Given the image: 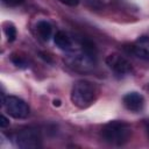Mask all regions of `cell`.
<instances>
[{"instance_id": "cell-3", "label": "cell", "mask_w": 149, "mask_h": 149, "mask_svg": "<svg viewBox=\"0 0 149 149\" xmlns=\"http://www.w3.org/2000/svg\"><path fill=\"white\" fill-rule=\"evenodd\" d=\"M65 63L69 68L78 72H90L95 68L97 57L90 55L85 50L80 49L78 51H71L65 58Z\"/></svg>"}, {"instance_id": "cell-7", "label": "cell", "mask_w": 149, "mask_h": 149, "mask_svg": "<svg viewBox=\"0 0 149 149\" xmlns=\"http://www.w3.org/2000/svg\"><path fill=\"white\" fill-rule=\"evenodd\" d=\"M122 102L128 111L137 113V112L142 111V108L144 106V98L139 92H128L127 94L123 95Z\"/></svg>"}, {"instance_id": "cell-14", "label": "cell", "mask_w": 149, "mask_h": 149, "mask_svg": "<svg viewBox=\"0 0 149 149\" xmlns=\"http://www.w3.org/2000/svg\"><path fill=\"white\" fill-rule=\"evenodd\" d=\"M62 3H64V5H66V6H70V7H76V6H78V3H79V1L80 0H59Z\"/></svg>"}, {"instance_id": "cell-6", "label": "cell", "mask_w": 149, "mask_h": 149, "mask_svg": "<svg viewBox=\"0 0 149 149\" xmlns=\"http://www.w3.org/2000/svg\"><path fill=\"white\" fill-rule=\"evenodd\" d=\"M106 65L118 76H127L133 72L132 63L120 54H111L105 59Z\"/></svg>"}, {"instance_id": "cell-5", "label": "cell", "mask_w": 149, "mask_h": 149, "mask_svg": "<svg viewBox=\"0 0 149 149\" xmlns=\"http://www.w3.org/2000/svg\"><path fill=\"white\" fill-rule=\"evenodd\" d=\"M2 106L6 109L7 114L14 119H26L30 112L28 104L15 95L5 97V99L2 100Z\"/></svg>"}, {"instance_id": "cell-12", "label": "cell", "mask_w": 149, "mask_h": 149, "mask_svg": "<svg viewBox=\"0 0 149 149\" xmlns=\"http://www.w3.org/2000/svg\"><path fill=\"white\" fill-rule=\"evenodd\" d=\"M10 61H12V63H13L14 65H16L17 68H27V66H28L27 61H26L22 56H19V55H16V54H13V55L10 56Z\"/></svg>"}, {"instance_id": "cell-2", "label": "cell", "mask_w": 149, "mask_h": 149, "mask_svg": "<svg viewBox=\"0 0 149 149\" xmlns=\"http://www.w3.org/2000/svg\"><path fill=\"white\" fill-rule=\"evenodd\" d=\"M97 97L98 88L95 84L86 79H79L74 81L70 94L72 104L80 109L90 107L97 100Z\"/></svg>"}, {"instance_id": "cell-16", "label": "cell", "mask_w": 149, "mask_h": 149, "mask_svg": "<svg viewBox=\"0 0 149 149\" xmlns=\"http://www.w3.org/2000/svg\"><path fill=\"white\" fill-rule=\"evenodd\" d=\"M54 106H61V100H58V99L56 100V99H55V100H54Z\"/></svg>"}, {"instance_id": "cell-18", "label": "cell", "mask_w": 149, "mask_h": 149, "mask_svg": "<svg viewBox=\"0 0 149 149\" xmlns=\"http://www.w3.org/2000/svg\"><path fill=\"white\" fill-rule=\"evenodd\" d=\"M148 87H149V86H148Z\"/></svg>"}, {"instance_id": "cell-13", "label": "cell", "mask_w": 149, "mask_h": 149, "mask_svg": "<svg viewBox=\"0 0 149 149\" xmlns=\"http://www.w3.org/2000/svg\"><path fill=\"white\" fill-rule=\"evenodd\" d=\"M24 0H2V2L8 6V7H16V6H20L21 3H23Z\"/></svg>"}, {"instance_id": "cell-8", "label": "cell", "mask_w": 149, "mask_h": 149, "mask_svg": "<svg viewBox=\"0 0 149 149\" xmlns=\"http://www.w3.org/2000/svg\"><path fill=\"white\" fill-rule=\"evenodd\" d=\"M130 51L139 58L149 59V36L139 37L130 47Z\"/></svg>"}, {"instance_id": "cell-17", "label": "cell", "mask_w": 149, "mask_h": 149, "mask_svg": "<svg viewBox=\"0 0 149 149\" xmlns=\"http://www.w3.org/2000/svg\"><path fill=\"white\" fill-rule=\"evenodd\" d=\"M146 129H147V132H148V134H149V119L146 121Z\"/></svg>"}, {"instance_id": "cell-1", "label": "cell", "mask_w": 149, "mask_h": 149, "mask_svg": "<svg viewBox=\"0 0 149 149\" xmlns=\"http://www.w3.org/2000/svg\"><path fill=\"white\" fill-rule=\"evenodd\" d=\"M133 134V129L129 123L122 120H113L107 122L101 129V136L105 142L112 146H123L126 144Z\"/></svg>"}, {"instance_id": "cell-4", "label": "cell", "mask_w": 149, "mask_h": 149, "mask_svg": "<svg viewBox=\"0 0 149 149\" xmlns=\"http://www.w3.org/2000/svg\"><path fill=\"white\" fill-rule=\"evenodd\" d=\"M16 146L21 149H37L42 147V135L37 128L28 127L21 129L15 136Z\"/></svg>"}, {"instance_id": "cell-15", "label": "cell", "mask_w": 149, "mask_h": 149, "mask_svg": "<svg viewBox=\"0 0 149 149\" xmlns=\"http://www.w3.org/2000/svg\"><path fill=\"white\" fill-rule=\"evenodd\" d=\"M8 126H9V120L2 114L1 118H0V127H1V128H6V127H8Z\"/></svg>"}, {"instance_id": "cell-11", "label": "cell", "mask_w": 149, "mask_h": 149, "mask_svg": "<svg viewBox=\"0 0 149 149\" xmlns=\"http://www.w3.org/2000/svg\"><path fill=\"white\" fill-rule=\"evenodd\" d=\"M3 31H5V35H6L8 42H14L15 41V38H16V28H15V26L13 23L7 22L5 24Z\"/></svg>"}, {"instance_id": "cell-10", "label": "cell", "mask_w": 149, "mask_h": 149, "mask_svg": "<svg viewBox=\"0 0 149 149\" xmlns=\"http://www.w3.org/2000/svg\"><path fill=\"white\" fill-rule=\"evenodd\" d=\"M36 33L42 41L47 42L50 40L52 35V26L47 20H40L36 23Z\"/></svg>"}, {"instance_id": "cell-9", "label": "cell", "mask_w": 149, "mask_h": 149, "mask_svg": "<svg viewBox=\"0 0 149 149\" xmlns=\"http://www.w3.org/2000/svg\"><path fill=\"white\" fill-rule=\"evenodd\" d=\"M54 41H55V44L61 49V50H64V51H68V52H71L74 50V47H73V42L71 40V37L65 33V31H57L55 37H54Z\"/></svg>"}]
</instances>
